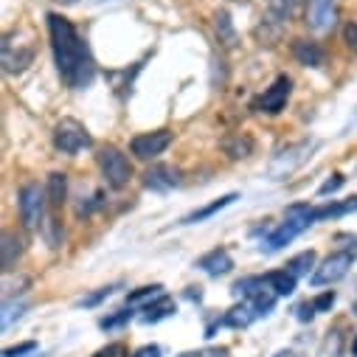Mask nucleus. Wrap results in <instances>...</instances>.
I'll return each instance as SVG.
<instances>
[{
	"label": "nucleus",
	"mask_w": 357,
	"mask_h": 357,
	"mask_svg": "<svg viewBox=\"0 0 357 357\" xmlns=\"http://www.w3.org/2000/svg\"><path fill=\"white\" fill-rule=\"evenodd\" d=\"M290 93H293V82H290V76H276V82L267 87L264 91V96L259 99V110L261 113H267V116H276V113H282L284 110V105H287V99H290Z\"/></svg>",
	"instance_id": "obj_10"
},
{
	"label": "nucleus",
	"mask_w": 357,
	"mask_h": 357,
	"mask_svg": "<svg viewBox=\"0 0 357 357\" xmlns=\"http://www.w3.org/2000/svg\"><path fill=\"white\" fill-rule=\"evenodd\" d=\"M99 169L105 174V181L110 189L121 192L124 186H130V177H132V166L127 160V155L119 146H102L99 149Z\"/></svg>",
	"instance_id": "obj_3"
},
{
	"label": "nucleus",
	"mask_w": 357,
	"mask_h": 357,
	"mask_svg": "<svg viewBox=\"0 0 357 357\" xmlns=\"http://www.w3.org/2000/svg\"><path fill=\"white\" fill-rule=\"evenodd\" d=\"M312 264H315V253H312V250H304V253H298V256H293V259L287 261V271L298 279V276H310Z\"/></svg>",
	"instance_id": "obj_25"
},
{
	"label": "nucleus",
	"mask_w": 357,
	"mask_h": 357,
	"mask_svg": "<svg viewBox=\"0 0 357 357\" xmlns=\"http://www.w3.org/2000/svg\"><path fill=\"white\" fill-rule=\"evenodd\" d=\"M127 321H132V307H130V310H119V312L102 318L99 326H102V329H119V326H124Z\"/></svg>",
	"instance_id": "obj_28"
},
{
	"label": "nucleus",
	"mask_w": 357,
	"mask_h": 357,
	"mask_svg": "<svg viewBox=\"0 0 357 357\" xmlns=\"http://www.w3.org/2000/svg\"><path fill=\"white\" fill-rule=\"evenodd\" d=\"M113 290H116V287H102V290L93 293V296H84V298H79V307H96V304H102L105 298H110Z\"/></svg>",
	"instance_id": "obj_31"
},
{
	"label": "nucleus",
	"mask_w": 357,
	"mask_h": 357,
	"mask_svg": "<svg viewBox=\"0 0 357 357\" xmlns=\"http://www.w3.org/2000/svg\"><path fill=\"white\" fill-rule=\"evenodd\" d=\"M163 296V287L160 284H149V287H141V290H135V293H130L127 296V304L132 307V304H152L155 298H160Z\"/></svg>",
	"instance_id": "obj_27"
},
{
	"label": "nucleus",
	"mask_w": 357,
	"mask_h": 357,
	"mask_svg": "<svg viewBox=\"0 0 357 357\" xmlns=\"http://www.w3.org/2000/svg\"><path fill=\"white\" fill-rule=\"evenodd\" d=\"M99 206H102V192H96L87 203H84V197H82V203H76V217H91L93 208H99Z\"/></svg>",
	"instance_id": "obj_30"
},
{
	"label": "nucleus",
	"mask_w": 357,
	"mask_h": 357,
	"mask_svg": "<svg viewBox=\"0 0 357 357\" xmlns=\"http://www.w3.org/2000/svg\"><path fill=\"white\" fill-rule=\"evenodd\" d=\"M54 146L62 155H76V152H82L87 146H93V138H91V132L84 130V124H79L76 119H62L54 127Z\"/></svg>",
	"instance_id": "obj_5"
},
{
	"label": "nucleus",
	"mask_w": 357,
	"mask_h": 357,
	"mask_svg": "<svg viewBox=\"0 0 357 357\" xmlns=\"http://www.w3.org/2000/svg\"><path fill=\"white\" fill-rule=\"evenodd\" d=\"M65 6H76V3H105V0H59Z\"/></svg>",
	"instance_id": "obj_39"
},
{
	"label": "nucleus",
	"mask_w": 357,
	"mask_h": 357,
	"mask_svg": "<svg viewBox=\"0 0 357 357\" xmlns=\"http://www.w3.org/2000/svg\"><path fill=\"white\" fill-rule=\"evenodd\" d=\"M217 37H220V43H222L225 48H234V45H236V31H234V26H231L228 12H217Z\"/></svg>",
	"instance_id": "obj_26"
},
{
	"label": "nucleus",
	"mask_w": 357,
	"mask_h": 357,
	"mask_svg": "<svg viewBox=\"0 0 357 357\" xmlns=\"http://www.w3.org/2000/svg\"><path fill=\"white\" fill-rule=\"evenodd\" d=\"M96 357H99V354H96Z\"/></svg>",
	"instance_id": "obj_43"
},
{
	"label": "nucleus",
	"mask_w": 357,
	"mask_h": 357,
	"mask_svg": "<svg viewBox=\"0 0 357 357\" xmlns=\"http://www.w3.org/2000/svg\"><path fill=\"white\" fill-rule=\"evenodd\" d=\"M357 211V197H349L343 203H326V206H318L312 208V222L318 220H332V217H343V214H351Z\"/></svg>",
	"instance_id": "obj_19"
},
{
	"label": "nucleus",
	"mask_w": 357,
	"mask_h": 357,
	"mask_svg": "<svg viewBox=\"0 0 357 357\" xmlns=\"http://www.w3.org/2000/svg\"><path fill=\"white\" fill-rule=\"evenodd\" d=\"M174 312V301L169 298V296H160V298H155L152 304H146V310H144V324H158V321H163V318H169Z\"/></svg>",
	"instance_id": "obj_21"
},
{
	"label": "nucleus",
	"mask_w": 357,
	"mask_h": 357,
	"mask_svg": "<svg viewBox=\"0 0 357 357\" xmlns=\"http://www.w3.org/2000/svg\"><path fill=\"white\" fill-rule=\"evenodd\" d=\"M234 3H248V0H234Z\"/></svg>",
	"instance_id": "obj_42"
},
{
	"label": "nucleus",
	"mask_w": 357,
	"mask_h": 357,
	"mask_svg": "<svg viewBox=\"0 0 357 357\" xmlns=\"http://www.w3.org/2000/svg\"><path fill=\"white\" fill-rule=\"evenodd\" d=\"M264 287H267V279H264V276H248V279H239L231 290H234L236 298H245V301H248V298L259 296Z\"/></svg>",
	"instance_id": "obj_23"
},
{
	"label": "nucleus",
	"mask_w": 357,
	"mask_h": 357,
	"mask_svg": "<svg viewBox=\"0 0 357 357\" xmlns=\"http://www.w3.org/2000/svg\"><path fill=\"white\" fill-rule=\"evenodd\" d=\"M332 304H335V293L332 290H326V293H321L315 301H312V307H315V312H326V310H332Z\"/></svg>",
	"instance_id": "obj_32"
},
{
	"label": "nucleus",
	"mask_w": 357,
	"mask_h": 357,
	"mask_svg": "<svg viewBox=\"0 0 357 357\" xmlns=\"http://www.w3.org/2000/svg\"><path fill=\"white\" fill-rule=\"evenodd\" d=\"M312 312H315V307H312V304L298 307V321H310V318H312Z\"/></svg>",
	"instance_id": "obj_38"
},
{
	"label": "nucleus",
	"mask_w": 357,
	"mask_h": 357,
	"mask_svg": "<svg viewBox=\"0 0 357 357\" xmlns=\"http://www.w3.org/2000/svg\"><path fill=\"white\" fill-rule=\"evenodd\" d=\"M31 59H34V48L31 45H23V43L15 45L12 37L3 40V70L6 73H23L31 65Z\"/></svg>",
	"instance_id": "obj_11"
},
{
	"label": "nucleus",
	"mask_w": 357,
	"mask_h": 357,
	"mask_svg": "<svg viewBox=\"0 0 357 357\" xmlns=\"http://www.w3.org/2000/svg\"><path fill=\"white\" fill-rule=\"evenodd\" d=\"M23 312H26V304H23V301H20V304L6 301V304H3V318H0V326L9 329V326H12V321H15V318H20Z\"/></svg>",
	"instance_id": "obj_29"
},
{
	"label": "nucleus",
	"mask_w": 357,
	"mask_h": 357,
	"mask_svg": "<svg viewBox=\"0 0 357 357\" xmlns=\"http://www.w3.org/2000/svg\"><path fill=\"white\" fill-rule=\"evenodd\" d=\"M296 3L298 0H267V9L261 15V26H273L279 31L284 23H290V17L296 12Z\"/></svg>",
	"instance_id": "obj_13"
},
{
	"label": "nucleus",
	"mask_w": 357,
	"mask_h": 357,
	"mask_svg": "<svg viewBox=\"0 0 357 357\" xmlns=\"http://www.w3.org/2000/svg\"><path fill=\"white\" fill-rule=\"evenodd\" d=\"M343 186V174H332V181H326L321 189H318V195L321 197H326V195H332V192H337Z\"/></svg>",
	"instance_id": "obj_36"
},
{
	"label": "nucleus",
	"mask_w": 357,
	"mask_h": 357,
	"mask_svg": "<svg viewBox=\"0 0 357 357\" xmlns=\"http://www.w3.org/2000/svg\"><path fill=\"white\" fill-rule=\"evenodd\" d=\"M197 267H200L203 273H208V276H225L231 267H234V259H231V253L225 248H214L211 253H206V256L197 259Z\"/></svg>",
	"instance_id": "obj_14"
},
{
	"label": "nucleus",
	"mask_w": 357,
	"mask_h": 357,
	"mask_svg": "<svg viewBox=\"0 0 357 357\" xmlns=\"http://www.w3.org/2000/svg\"><path fill=\"white\" fill-rule=\"evenodd\" d=\"M181 357H231L228 349H200V351H186Z\"/></svg>",
	"instance_id": "obj_35"
},
{
	"label": "nucleus",
	"mask_w": 357,
	"mask_h": 357,
	"mask_svg": "<svg viewBox=\"0 0 357 357\" xmlns=\"http://www.w3.org/2000/svg\"><path fill=\"white\" fill-rule=\"evenodd\" d=\"M273 357H296L293 351H279V354H273Z\"/></svg>",
	"instance_id": "obj_40"
},
{
	"label": "nucleus",
	"mask_w": 357,
	"mask_h": 357,
	"mask_svg": "<svg viewBox=\"0 0 357 357\" xmlns=\"http://www.w3.org/2000/svg\"><path fill=\"white\" fill-rule=\"evenodd\" d=\"M310 225H315L310 206H293V208H287V220H284L271 236H267V242L261 245V250H264V253H273V250L284 248L287 242H293V239H296L301 231H307Z\"/></svg>",
	"instance_id": "obj_2"
},
{
	"label": "nucleus",
	"mask_w": 357,
	"mask_h": 357,
	"mask_svg": "<svg viewBox=\"0 0 357 357\" xmlns=\"http://www.w3.org/2000/svg\"><path fill=\"white\" fill-rule=\"evenodd\" d=\"M351 351H354V354H357V340H354V343H351Z\"/></svg>",
	"instance_id": "obj_41"
},
{
	"label": "nucleus",
	"mask_w": 357,
	"mask_h": 357,
	"mask_svg": "<svg viewBox=\"0 0 357 357\" xmlns=\"http://www.w3.org/2000/svg\"><path fill=\"white\" fill-rule=\"evenodd\" d=\"M34 349H37V343L29 340V343H20V346H9V349L3 351V357H23V354H31Z\"/></svg>",
	"instance_id": "obj_33"
},
{
	"label": "nucleus",
	"mask_w": 357,
	"mask_h": 357,
	"mask_svg": "<svg viewBox=\"0 0 357 357\" xmlns=\"http://www.w3.org/2000/svg\"><path fill=\"white\" fill-rule=\"evenodd\" d=\"M172 144V132L169 130H155V132H144V135H135L130 149L138 160H152L158 155H163Z\"/></svg>",
	"instance_id": "obj_9"
},
{
	"label": "nucleus",
	"mask_w": 357,
	"mask_h": 357,
	"mask_svg": "<svg viewBox=\"0 0 357 357\" xmlns=\"http://www.w3.org/2000/svg\"><path fill=\"white\" fill-rule=\"evenodd\" d=\"M234 200H239V195H225V197H220V200H214V203H208V206H203V208H197V211H192L189 217H183V225H195V222H203V220H208V217H214L217 211H222V208H228Z\"/></svg>",
	"instance_id": "obj_18"
},
{
	"label": "nucleus",
	"mask_w": 357,
	"mask_h": 357,
	"mask_svg": "<svg viewBox=\"0 0 357 357\" xmlns=\"http://www.w3.org/2000/svg\"><path fill=\"white\" fill-rule=\"evenodd\" d=\"M343 43H346L351 51H357V23H354V20L343 26Z\"/></svg>",
	"instance_id": "obj_34"
},
{
	"label": "nucleus",
	"mask_w": 357,
	"mask_h": 357,
	"mask_svg": "<svg viewBox=\"0 0 357 357\" xmlns=\"http://www.w3.org/2000/svg\"><path fill=\"white\" fill-rule=\"evenodd\" d=\"M293 56H296L298 65H304V68H321L324 59H326L324 48H321L318 43H312V40H296V43H293Z\"/></svg>",
	"instance_id": "obj_15"
},
{
	"label": "nucleus",
	"mask_w": 357,
	"mask_h": 357,
	"mask_svg": "<svg viewBox=\"0 0 357 357\" xmlns=\"http://www.w3.org/2000/svg\"><path fill=\"white\" fill-rule=\"evenodd\" d=\"M20 253H23V239L15 231H3V245H0V264H3L6 273L12 271V264L20 259Z\"/></svg>",
	"instance_id": "obj_16"
},
{
	"label": "nucleus",
	"mask_w": 357,
	"mask_h": 357,
	"mask_svg": "<svg viewBox=\"0 0 357 357\" xmlns=\"http://www.w3.org/2000/svg\"><path fill=\"white\" fill-rule=\"evenodd\" d=\"M48 34H51V48H54V59L62 82L73 87V91H84L96 76V62L87 43L62 15H48Z\"/></svg>",
	"instance_id": "obj_1"
},
{
	"label": "nucleus",
	"mask_w": 357,
	"mask_h": 357,
	"mask_svg": "<svg viewBox=\"0 0 357 357\" xmlns=\"http://www.w3.org/2000/svg\"><path fill=\"white\" fill-rule=\"evenodd\" d=\"M48 206H51V211H56L59 206H62V200H65V192H68V181H65V174L62 172H54L51 177H48Z\"/></svg>",
	"instance_id": "obj_22"
},
{
	"label": "nucleus",
	"mask_w": 357,
	"mask_h": 357,
	"mask_svg": "<svg viewBox=\"0 0 357 357\" xmlns=\"http://www.w3.org/2000/svg\"><path fill=\"white\" fill-rule=\"evenodd\" d=\"M256 318H259V315H256L253 304H250V301H242V304H236L234 310L225 312L222 324H225V326H234V329H242V326H250Z\"/></svg>",
	"instance_id": "obj_17"
},
{
	"label": "nucleus",
	"mask_w": 357,
	"mask_h": 357,
	"mask_svg": "<svg viewBox=\"0 0 357 357\" xmlns=\"http://www.w3.org/2000/svg\"><path fill=\"white\" fill-rule=\"evenodd\" d=\"M222 149H225L228 158L239 160V158H248V155L253 152V141H250L248 135H231V138L222 141Z\"/></svg>",
	"instance_id": "obj_24"
},
{
	"label": "nucleus",
	"mask_w": 357,
	"mask_h": 357,
	"mask_svg": "<svg viewBox=\"0 0 357 357\" xmlns=\"http://www.w3.org/2000/svg\"><path fill=\"white\" fill-rule=\"evenodd\" d=\"M45 206H48V192L40 183H26L17 195V208H20V220L29 231L43 225L45 217Z\"/></svg>",
	"instance_id": "obj_4"
},
{
	"label": "nucleus",
	"mask_w": 357,
	"mask_h": 357,
	"mask_svg": "<svg viewBox=\"0 0 357 357\" xmlns=\"http://www.w3.org/2000/svg\"><path fill=\"white\" fill-rule=\"evenodd\" d=\"M177 183H181V169H174L169 163H158V166L146 169V174H144V186L152 192H169Z\"/></svg>",
	"instance_id": "obj_12"
},
{
	"label": "nucleus",
	"mask_w": 357,
	"mask_h": 357,
	"mask_svg": "<svg viewBox=\"0 0 357 357\" xmlns=\"http://www.w3.org/2000/svg\"><path fill=\"white\" fill-rule=\"evenodd\" d=\"M310 152H312V141H301V144L287 146L284 152H279V155L273 158V163H271V177H273V181H282V177H287L290 172H296V169L307 160Z\"/></svg>",
	"instance_id": "obj_7"
},
{
	"label": "nucleus",
	"mask_w": 357,
	"mask_h": 357,
	"mask_svg": "<svg viewBox=\"0 0 357 357\" xmlns=\"http://www.w3.org/2000/svg\"><path fill=\"white\" fill-rule=\"evenodd\" d=\"M163 351H160V346H141L132 357H160Z\"/></svg>",
	"instance_id": "obj_37"
},
{
	"label": "nucleus",
	"mask_w": 357,
	"mask_h": 357,
	"mask_svg": "<svg viewBox=\"0 0 357 357\" xmlns=\"http://www.w3.org/2000/svg\"><path fill=\"white\" fill-rule=\"evenodd\" d=\"M304 23L315 34L332 31L335 23H337V3H335V0H310V3H307V20Z\"/></svg>",
	"instance_id": "obj_8"
},
{
	"label": "nucleus",
	"mask_w": 357,
	"mask_h": 357,
	"mask_svg": "<svg viewBox=\"0 0 357 357\" xmlns=\"http://www.w3.org/2000/svg\"><path fill=\"white\" fill-rule=\"evenodd\" d=\"M264 279H267V287H271L276 296H293L296 293V276L290 271H273Z\"/></svg>",
	"instance_id": "obj_20"
},
{
	"label": "nucleus",
	"mask_w": 357,
	"mask_h": 357,
	"mask_svg": "<svg viewBox=\"0 0 357 357\" xmlns=\"http://www.w3.org/2000/svg\"><path fill=\"white\" fill-rule=\"evenodd\" d=\"M351 259L354 253L351 250H337L332 256H326L321 261V267H315V273H312V287H324V284H335L340 282L346 273H349V267H351Z\"/></svg>",
	"instance_id": "obj_6"
}]
</instances>
